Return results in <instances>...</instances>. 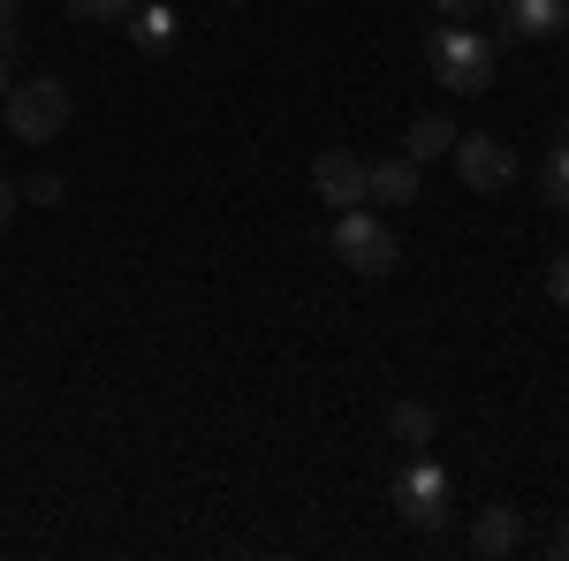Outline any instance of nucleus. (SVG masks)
<instances>
[{
    "instance_id": "nucleus-1",
    "label": "nucleus",
    "mask_w": 569,
    "mask_h": 561,
    "mask_svg": "<svg viewBox=\"0 0 569 561\" xmlns=\"http://www.w3.org/2000/svg\"><path fill=\"white\" fill-rule=\"evenodd\" d=\"M69 84L61 77H31V84H8L0 99V130L16 137V144H53V137L69 130Z\"/></svg>"
},
{
    "instance_id": "nucleus-2",
    "label": "nucleus",
    "mask_w": 569,
    "mask_h": 561,
    "mask_svg": "<svg viewBox=\"0 0 569 561\" xmlns=\"http://www.w3.org/2000/svg\"><path fill=\"white\" fill-rule=\"evenodd\" d=\"M426 61H433V84L448 91H486L493 84V39L486 31H471V23H440L433 39H426Z\"/></svg>"
},
{
    "instance_id": "nucleus-3",
    "label": "nucleus",
    "mask_w": 569,
    "mask_h": 561,
    "mask_svg": "<svg viewBox=\"0 0 569 561\" xmlns=\"http://www.w3.org/2000/svg\"><path fill=\"white\" fill-rule=\"evenodd\" d=\"M448 501H456V478L440 471L433 455H410V463L395 471V517L418 523L426 539H440V531H448Z\"/></svg>"
},
{
    "instance_id": "nucleus-4",
    "label": "nucleus",
    "mask_w": 569,
    "mask_h": 561,
    "mask_svg": "<svg viewBox=\"0 0 569 561\" xmlns=\"http://www.w3.org/2000/svg\"><path fill=\"white\" fill-rule=\"evenodd\" d=\"M335 259L350 266V273H365V281H388L395 266H402V243H395L388 220L350 206V213H335Z\"/></svg>"
},
{
    "instance_id": "nucleus-5",
    "label": "nucleus",
    "mask_w": 569,
    "mask_h": 561,
    "mask_svg": "<svg viewBox=\"0 0 569 561\" xmlns=\"http://www.w3.org/2000/svg\"><path fill=\"white\" fill-rule=\"evenodd\" d=\"M372 160L350 152V144H327L319 160H311V190H319V206H335V213H350V206H372Z\"/></svg>"
},
{
    "instance_id": "nucleus-6",
    "label": "nucleus",
    "mask_w": 569,
    "mask_h": 561,
    "mask_svg": "<svg viewBox=\"0 0 569 561\" xmlns=\"http://www.w3.org/2000/svg\"><path fill=\"white\" fill-rule=\"evenodd\" d=\"M456 174L471 190H509L517 182V144L493 130H456Z\"/></svg>"
},
{
    "instance_id": "nucleus-7",
    "label": "nucleus",
    "mask_w": 569,
    "mask_h": 561,
    "mask_svg": "<svg viewBox=\"0 0 569 561\" xmlns=\"http://www.w3.org/2000/svg\"><path fill=\"white\" fill-rule=\"evenodd\" d=\"M509 39H562L569 31V0H493Z\"/></svg>"
},
{
    "instance_id": "nucleus-8",
    "label": "nucleus",
    "mask_w": 569,
    "mask_h": 561,
    "mask_svg": "<svg viewBox=\"0 0 569 561\" xmlns=\"http://www.w3.org/2000/svg\"><path fill=\"white\" fill-rule=\"evenodd\" d=\"M517 547H525V517L509 501H486L479 517H471V554L501 561V554H517Z\"/></svg>"
},
{
    "instance_id": "nucleus-9",
    "label": "nucleus",
    "mask_w": 569,
    "mask_h": 561,
    "mask_svg": "<svg viewBox=\"0 0 569 561\" xmlns=\"http://www.w3.org/2000/svg\"><path fill=\"white\" fill-rule=\"evenodd\" d=\"M372 206H418V160L395 152V160H372Z\"/></svg>"
},
{
    "instance_id": "nucleus-10",
    "label": "nucleus",
    "mask_w": 569,
    "mask_h": 561,
    "mask_svg": "<svg viewBox=\"0 0 569 561\" xmlns=\"http://www.w3.org/2000/svg\"><path fill=\"white\" fill-rule=\"evenodd\" d=\"M388 432H395V448L426 455V448H433V432H440V410H433V402H395V410H388Z\"/></svg>"
},
{
    "instance_id": "nucleus-11",
    "label": "nucleus",
    "mask_w": 569,
    "mask_h": 561,
    "mask_svg": "<svg viewBox=\"0 0 569 561\" xmlns=\"http://www.w3.org/2000/svg\"><path fill=\"white\" fill-rule=\"evenodd\" d=\"M122 31H130V39L144 46V53H168V46H176V31H182V23H176V8H160V0H144V8H137V16H130V23H122Z\"/></svg>"
},
{
    "instance_id": "nucleus-12",
    "label": "nucleus",
    "mask_w": 569,
    "mask_h": 561,
    "mask_svg": "<svg viewBox=\"0 0 569 561\" xmlns=\"http://www.w3.org/2000/svg\"><path fill=\"white\" fill-rule=\"evenodd\" d=\"M402 152H410L418 168H426V160H440V152H456V122H448V114H418V122H410V137H402Z\"/></svg>"
},
{
    "instance_id": "nucleus-13",
    "label": "nucleus",
    "mask_w": 569,
    "mask_h": 561,
    "mask_svg": "<svg viewBox=\"0 0 569 561\" xmlns=\"http://www.w3.org/2000/svg\"><path fill=\"white\" fill-rule=\"evenodd\" d=\"M539 198H547V213H569V137H555V152L539 168Z\"/></svg>"
},
{
    "instance_id": "nucleus-14",
    "label": "nucleus",
    "mask_w": 569,
    "mask_h": 561,
    "mask_svg": "<svg viewBox=\"0 0 569 561\" xmlns=\"http://www.w3.org/2000/svg\"><path fill=\"white\" fill-rule=\"evenodd\" d=\"M16 190H23L31 206H61V198H69V182H61V174H53V168H39V174H31V182H16Z\"/></svg>"
},
{
    "instance_id": "nucleus-15",
    "label": "nucleus",
    "mask_w": 569,
    "mask_h": 561,
    "mask_svg": "<svg viewBox=\"0 0 569 561\" xmlns=\"http://www.w3.org/2000/svg\"><path fill=\"white\" fill-rule=\"evenodd\" d=\"M77 23H122V0H61Z\"/></svg>"
},
{
    "instance_id": "nucleus-16",
    "label": "nucleus",
    "mask_w": 569,
    "mask_h": 561,
    "mask_svg": "<svg viewBox=\"0 0 569 561\" xmlns=\"http://www.w3.org/2000/svg\"><path fill=\"white\" fill-rule=\"evenodd\" d=\"M486 8H493V0H433V16H440V23H479Z\"/></svg>"
},
{
    "instance_id": "nucleus-17",
    "label": "nucleus",
    "mask_w": 569,
    "mask_h": 561,
    "mask_svg": "<svg viewBox=\"0 0 569 561\" xmlns=\"http://www.w3.org/2000/svg\"><path fill=\"white\" fill-rule=\"evenodd\" d=\"M16 23H23V0H0V53H16Z\"/></svg>"
},
{
    "instance_id": "nucleus-18",
    "label": "nucleus",
    "mask_w": 569,
    "mask_h": 561,
    "mask_svg": "<svg viewBox=\"0 0 569 561\" xmlns=\"http://www.w3.org/2000/svg\"><path fill=\"white\" fill-rule=\"evenodd\" d=\"M547 297H555V303H569V251H562L555 266H547Z\"/></svg>"
},
{
    "instance_id": "nucleus-19",
    "label": "nucleus",
    "mask_w": 569,
    "mask_h": 561,
    "mask_svg": "<svg viewBox=\"0 0 569 561\" xmlns=\"http://www.w3.org/2000/svg\"><path fill=\"white\" fill-rule=\"evenodd\" d=\"M16 206H23V190H16V182H8V174H0V228H8V220H16Z\"/></svg>"
},
{
    "instance_id": "nucleus-20",
    "label": "nucleus",
    "mask_w": 569,
    "mask_h": 561,
    "mask_svg": "<svg viewBox=\"0 0 569 561\" xmlns=\"http://www.w3.org/2000/svg\"><path fill=\"white\" fill-rule=\"evenodd\" d=\"M8 84H16V53H0V99H8Z\"/></svg>"
},
{
    "instance_id": "nucleus-21",
    "label": "nucleus",
    "mask_w": 569,
    "mask_h": 561,
    "mask_svg": "<svg viewBox=\"0 0 569 561\" xmlns=\"http://www.w3.org/2000/svg\"><path fill=\"white\" fill-rule=\"evenodd\" d=\"M555 554H562V561H569V517H562V531H555Z\"/></svg>"
},
{
    "instance_id": "nucleus-22",
    "label": "nucleus",
    "mask_w": 569,
    "mask_h": 561,
    "mask_svg": "<svg viewBox=\"0 0 569 561\" xmlns=\"http://www.w3.org/2000/svg\"><path fill=\"white\" fill-rule=\"evenodd\" d=\"M228 8H243V0H228Z\"/></svg>"
}]
</instances>
